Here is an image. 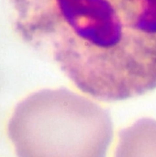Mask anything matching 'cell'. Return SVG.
I'll return each instance as SVG.
<instances>
[{
	"label": "cell",
	"instance_id": "7a4b0ae2",
	"mask_svg": "<svg viewBox=\"0 0 156 157\" xmlns=\"http://www.w3.org/2000/svg\"><path fill=\"white\" fill-rule=\"evenodd\" d=\"M8 134L18 157H106L109 111L65 87L41 89L17 104Z\"/></svg>",
	"mask_w": 156,
	"mask_h": 157
},
{
	"label": "cell",
	"instance_id": "3957f363",
	"mask_svg": "<svg viewBox=\"0 0 156 157\" xmlns=\"http://www.w3.org/2000/svg\"><path fill=\"white\" fill-rule=\"evenodd\" d=\"M114 157H156V120L142 118L120 130Z\"/></svg>",
	"mask_w": 156,
	"mask_h": 157
},
{
	"label": "cell",
	"instance_id": "6da1fadb",
	"mask_svg": "<svg viewBox=\"0 0 156 157\" xmlns=\"http://www.w3.org/2000/svg\"><path fill=\"white\" fill-rule=\"evenodd\" d=\"M22 41L105 102L156 89V0H9Z\"/></svg>",
	"mask_w": 156,
	"mask_h": 157
}]
</instances>
